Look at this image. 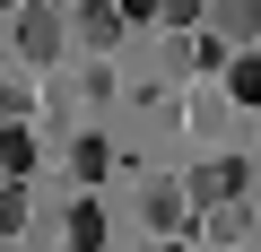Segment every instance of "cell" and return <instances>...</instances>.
<instances>
[{
	"label": "cell",
	"instance_id": "cell-1",
	"mask_svg": "<svg viewBox=\"0 0 261 252\" xmlns=\"http://www.w3.org/2000/svg\"><path fill=\"white\" fill-rule=\"evenodd\" d=\"M61 44H70V18L61 9H18V52L44 70V61H61Z\"/></svg>",
	"mask_w": 261,
	"mask_h": 252
},
{
	"label": "cell",
	"instance_id": "cell-2",
	"mask_svg": "<svg viewBox=\"0 0 261 252\" xmlns=\"http://www.w3.org/2000/svg\"><path fill=\"white\" fill-rule=\"evenodd\" d=\"M244 183H252V165H244V157H218V165H200V174L183 183V200H192V209H218V200H235Z\"/></svg>",
	"mask_w": 261,
	"mask_h": 252
},
{
	"label": "cell",
	"instance_id": "cell-3",
	"mask_svg": "<svg viewBox=\"0 0 261 252\" xmlns=\"http://www.w3.org/2000/svg\"><path fill=\"white\" fill-rule=\"evenodd\" d=\"M209 18V44H252L261 35V0H200Z\"/></svg>",
	"mask_w": 261,
	"mask_h": 252
},
{
	"label": "cell",
	"instance_id": "cell-4",
	"mask_svg": "<svg viewBox=\"0 0 261 252\" xmlns=\"http://www.w3.org/2000/svg\"><path fill=\"white\" fill-rule=\"evenodd\" d=\"M79 44L87 52H113L122 44V9H113V0H79Z\"/></svg>",
	"mask_w": 261,
	"mask_h": 252
},
{
	"label": "cell",
	"instance_id": "cell-5",
	"mask_svg": "<svg viewBox=\"0 0 261 252\" xmlns=\"http://www.w3.org/2000/svg\"><path fill=\"white\" fill-rule=\"evenodd\" d=\"M140 217H148V235H174V226H183V191H174V183H148V191H140Z\"/></svg>",
	"mask_w": 261,
	"mask_h": 252
},
{
	"label": "cell",
	"instance_id": "cell-6",
	"mask_svg": "<svg viewBox=\"0 0 261 252\" xmlns=\"http://www.w3.org/2000/svg\"><path fill=\"white\" fill-rule=\"evenodd\" d=\"M61 243H79V252H96V243H105V209H96L87 191L70 200V217H61Z\"/></svg>",
	"mask_w": 261,
	"mask_h": 252
},
{
	"label": "cell",
	"instance_id": "cell-7",
	"mask_svg": "<svg viewBox=\"0 0 261 252\" xmlns=\"http://www.w3.org/2000/svg\"><path fill=\"white\" fill-rule=\"evenodd\" d=\"M27 226V174H0V235Z\"/></svg>",
	"mask_w": 261,
	"mask_h": 252
},
{
	"label": "cell",
	"instance_id": "cell-8",
	"mask_svg": "<svg viewBox=\"0 0 261 252\" xmlns=\"http://www.w3.org/2000/svg\"><path fill=\"white\" fill-rule=\"evenodd\" d=\"M226 96H235V104H261V61H252V52L226 61Z\"/></svg>",
	"mask_w": 261,
	"mask_h": 252
},
{
	"label": "cell",
	"instance_id": "cell-9",
	"mask_svg": "<svg viewBox=\"0 0 261 252\" xmlns=\"http://www.w3.org/2000/svg\"><path fill=\"white\" fill-rule=\"evenodd\" d=\"M35 165V139L27 131H0V174H27Z\"/></svg>",
	"mask_w": 261,
	"mask_h": 252
},
{
	"label": "cell",
	"instance_id": "cell-10",
	"mask_svg": "<svg viewBox=\"0 0 261 252\" xmlns=\"http://www.w3.org/2000/svg\"><path fill=\"white\" fill-rule=\"evenodd\" d=\"M70 165H79V183H96V174H105V139H79V148H70Z\"/></svg>",
	"mask_w": 261,
	"mask_h": 252
},
{
	"label": "cell",
	"instance_id": "cell-11",
	"mask_svg": "<svg viewBox=\"0 0 261 252\" xmlns=\"http://www.w3.org/2000/svg\"><path fill=\"white\" fill-rule=\"evenodd\" d=\"M157 18H166V26H192V18H200V0H157Z\"/></svg>",
	"mask_w": 261,
	"mask_h": 252
},
{
	"label": "cell",
	"instance_id": "cell-12",
	"mask_svg": "<svg viewBox=\"0 0 261 252\" xmlns=\"http://www.w3.org/2000/svg\"><path fill=\"white\" fill-rule=\"evenodd\" d=\"M113 9H122V26H148V18H157V0H113Z\"/></svg>",
	"mask_w": 261,
	"mask_h": 252
},
{
	"label": "cell",
	"instance_id": "cell-13",
	"mask_svg": "<svg viewBox=\"0 0 261 252\" xmlns=\"http://www.w3.org/2000/svg\"><path fill=\"white\" fill-rule=\"evenodd\" d=\"M0 9H9V0H0Z\"/></svg>",
	"mask_w": 261,
	"mask_h": 252
},
{
	"label": "cell",
	"instance_id": "cell-14",
	"mask_svg": "<svg viewBox=\"0 0 261 252\" xmlns=\"http://www.w3.org/2000/svg\"><path fill=\"white\" fill-rule=\"evenodd\" d=\"M252 217H261V209H252Z\"/></svg>",
	"mask_w": 261,
	"mask_h": 252
}]
</instances>
